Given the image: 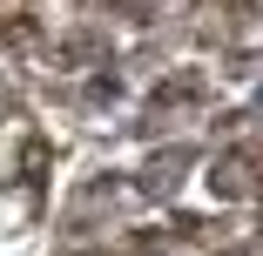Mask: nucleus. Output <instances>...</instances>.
Returning <instances> with one entry per match:
<instances>
[{
    "instance_id": "1",
    "label": "nucleus",
    "mask_w": 263,
    "mask_h": 256,
    "mask_svg": "<svg viewBox=\"0 0 263 256\" xmlns=\"http://www.w3.org/2000/svg\"><path fill=\"white\" fill-rule=\"evenodd\" d=\"M216 195H263V148H230V155L209 169Z\"/></svg>"
},
{
    "instance_id": "2",
    "label": "nucleus",
    "mask_w": 263,
    "mask_h": 256,
    "mask_svg": "<svg viewBox=\"0 0 263 256\" xmlns=\"http://www.w3.org/2000/svg\"><path fill=\"white\" fill-rule=\"evenodd\" d=\"M122 14H135V21H155V14H176L182 0H115Z\"/></svg>"
}]
</instances>
